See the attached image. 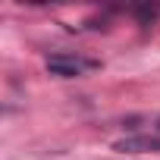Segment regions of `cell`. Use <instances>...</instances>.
Masks as SVG:
<instances>
[{
    "mask_svg": "<svg viewBox=\"0 0 160 160\" xmlns=\"http://www.w3.org/2000/svg\"><path fill=\"white\" fill-rule=\"evenodd\" d=\"M47 69H50L53 75L72 78V75H78L82 63H78V60H72V57H60V53H53V57H47Z\"/></svg>",
    "mask_w": 160,
    "mask_h": 160,
    "instance_id": "cell-1",
    "label": "cell"
},
{
    "mask_svg": "<svg viewBox=\"0 0 160 160\" xmlns=\"http://www.w3.org/2000/svg\"><path fill=\"white\" fill-rule=\"evenodd\" d=\"M116 151H132V154L157 151V154H160V138H148V135H141V138H126V141L116 144Z\"/></svg>",
    "mask_w": 160,
    "mask_h": 160,
    "instance_id": "cell-2",
    "label": "cell"
},
{
    "mask_svg": "<svg viewBox=\"0 0 160 160\" xmlns=\"http://www.w3.org/2000/svg\"><path fill=\"white\" fill-rule=\"evenodd\" d=\"M132 13H135L141 22H154V19L160 16V7H157V3H144V7H135Z\"/></svg>",
    "mask_w": 160,
    "mask_h": 160,
    "instance_id": "cell-3",
    "label": "cell"
},
{
    "mask_svg": "<svg viewBox=\"0 0 160 160\" xmlns=\"http://www.w3.org/2000/svg\"><path fill=\"white\" fill-rule=\"evenodd\" d=\"M157 129H160V119H157Z\"/></svg>",
    "mask_w": 160,
    "mask_h": 160,
    "instance_id": "cell-4",
    "label": "cell"
}]
</instances>
